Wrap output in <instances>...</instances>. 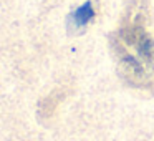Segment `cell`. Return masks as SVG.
Here are the masks:
<instances>
[{
  "label": "cell",
  "instance_id": "6da1fadb",
  "mask_svg": "<svg viewBox=\"0 0 154 141\" xmlns=\"http://www.w3.org/2000/svg\"><path fill=\"white\" fill-rule=\"evenodd\" d=\"M109 43L118 71L128 83L137 88L154 85V35L143 8L131 7L121 27L109 35Z\"/></svg>",
  "mask_w": 154,
  "mask_h": 141
},
{
  "label": "cell",
  "instance_id": "7a4b0ae2",
  "mask_svg": "<svg viewBox=\"0 0 154 141\" xmlns=\"http://www.w3.org/2000/svg\"><path fill=\"white\" fill-rule=\"evenodd\" d=\"M94 18V8H93V2L86 0L83 5H80L78 8H75L70 15L66 17V27L68 30L81 33L85 32V28L90 25V22Z\"/></svg>",
  "mask_w": 154,
  "mask_h": 141
}]
</instances>
